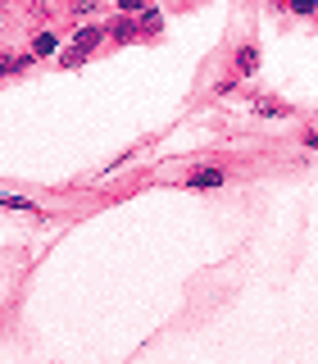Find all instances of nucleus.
<instances>
[{
    "mask_svg": "<svg viewBox=\"0 0 318 364\" xmlns=\"http://www.w3.org/2000/svg\"><path fill=\"white\" fill-rule=\"evenodd\" d=\"M232 91H236V77H223V82L214 87V96H232Z\"/></svg>",
    "mask_w": 318,
    "mask_h": 364,
    "instance_id": "13",
    "label": "nucleus"
},
{
    "mask_svg": "<svg viewBox=\"0 0 318 364\" xmlns=\"http://www.w3.org/2000/svg\"><path fill=\"white\" fill-rule=\"evenodd\" d=\"M232 73H236V77H255V73H259V46H236Z\"/></svg>",
    "mask_w": 318,
    "mask_h": 364,
    "instance_id": "4",
    "label": "nucleus"
},
{
    "mask_svg": "<svg viewBox=\"0 0 318 364\" xmlns=\"http://www.w3.org/2000/svg\"><path fill=\"white\" fill-rule=\"evenodd\" d=\"M223 182H227V173H223V168L204 164V168H191V173H187V182H182V187H191V191H219Z\"/></svg>",
    "mask_w": 318,
    "mask_h": 364,
    "instance_id": "2",
    "label": "nucleus"
},
{
    "mask_svg": "<svg viewBox=\"0 0 318 364\" xmlns=\"http://www.w3.org/2000/svg\"><path fill=\"white\" fill-rule=\"evenodd\" d=\"M136 32H141V37H159V32H164V14H159L155 5H146L141 14H136Z\"/></svg>",
    "mask_w": 318,
    "mask_h": 364,
    "instance_id": "6",
    "label": "nucleus"
},
{
    "mask_svg": "<svg viewBox=\"0 0 318 364\" xmlns=\"http://www.w3.org/2000/svg\"><path fill=\"white\" fill-rule=\"evenodd\" d=\"M100 5H105V0H73V18H77V23L96 18V14H100Z\"/></svg>",
    "mask_w": 318,
    "mask_h": 364,
    "instance_id": "8",
    "label": "nucleus"
},
{
    "mask_svg": "<svg viewBox=\"0 0 318 364\" xmlns=\"http://www.w3.org/2000/svg\"><path fill=\"white\" fill-rule=\"evenodd\" d=\"M105 37L114 41V46H128V41H136L141 32H136V14H119L114 23H105Z\"/></svg>",
    "mask_w": 318,
    "mask_h": 364,
    "instance_id": "3",
    "label": "nucleus"
},
{
    "mask_svg": "<svg viewBox=\"0 0 318 364\" xmlns=\"http://www.w3.org/2000/svg\"><path fill=\"white\" fill-rule=\"evenodd\" d=\"M255 114H273V119H282L287 105H282V100H273V96H255Z\"/></svg>",
    "mask_w": 318,
    "mask_h": 364,
    "instance_id": "10",
    "label": "nucleus"
},
{
    "mask_svg": "<svg viewBox=\"0 0 318 364\" xmlns=\"http://www.w3.org/2000/svg\"><path fill=\"white\" fill-rule=\"evenodd\" d=\"M287 14H295V18H318V0H287Z\"/></svg>",
    "mask_w": 318,
    "mask_h": 364,
    "instance_id": "9",
    "label": "nucleus"
},
{
    "mask_svg": "<svg viewBox=\"0 0 318 364\" xmlns=\"http://www.w3.org/2000/svg\"><path fill=\"white\" fill-rule=\"evenodd\" d=\"M60 46H64V37L55 28H37V32H32V55H37V60H45V55H60Z\"/></svg>",
    "mask_w": 318,
    "mask_h": 364,
    "instance_id": "5",
    "label": "nucleus"
},
{
    "mask_svg": "<svg viewBox=\"0 0 318 364\" xmlns=\"http://www.w3.org/2000/svg\"><path fill=\"white\" fill-rule=\"evenodd\" d=\"M91 55L82 50V46H73V50H64V68H77V64H87Z\"/></svg>",
    "mask_w": 318,
    "mask_h": 364,
    "instance_id": "11",
    "label": "nucleus"
},
{
    "mask_svg": "<svg viewBox=\"0 0 318 364\" xmlns=\"http://www.w3.org/2000/svg\"><path fill=\"white\" fill-rule=\"evenodd\" d=\"M0 210H18V214H41L37 205H32L28 196H9V191H0Z\"/></svg>",
    "mask_w": 318,
    "mask_h": 364,
    "instance_id": "7",
    "label": "nucleus"
},
{
    "mask_svg": "<svg viewBox=\"0 0 318 364\" xmlns=\"http://www.w3.org/2000/svg\"><path fill=\"white\" fill-rule=\"evenodd\" d=\"M114 9H119V14H141L146 0H114Z\"/></svg>",
    "mask_w": 318,
    "mask_h": 364,
    "instance_id": "12",
    "label": "nucleus"
},
{
    "mask_svg": "<svg viewBox=\"0 0 318 364\" xmlns=\"http://www.w3.org/2000/svg\"><path fill=\"white\" fill-rule=\"evenodd\" d=\"M73 46H82L87 55H96L100 46H105V23H96V18L77 23V28H73Z\"/></svg>",
    "mask_w": 318,
    "mask_h": 364,
    "instance_id": "1",
    "label": "nucleus"
},
{
    "mask_svg": "<svg viewBox=\"0 0 318 364\" xmlns=\"http://www.w3.org/2000/svg\"><path fill=\"white\" fill-rule=\"evenodd\" d=\"M32 14H37V18L45 23V18H55V5H45V0H41V5H37V9H32Z\"/></svg>",
    "mask_w": 318,
    "mask_h": 364,
    "instance_id": "14",
    "label": "nucleus"
},
{
    "mask_svg": "<svg viewBox=\"0 0 318 364\" xmlns=\"http://www.w3.org/2000/svg\"><path fill=\"white\" fill-rule=\"evenodd\" d=\"M305 146H314V151H318V132H305Z\"/></svg>",
    "mask_w": 318,
    "mask_h": 364,
    "instance_id": "15",
    "label": "nucleus"
}]
</instances>
